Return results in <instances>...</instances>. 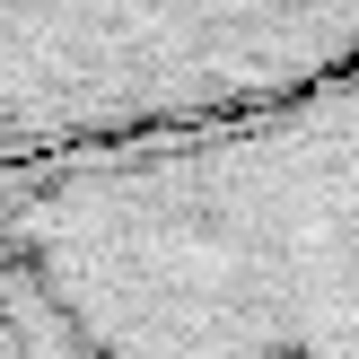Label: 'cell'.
Masks as SVG:
<instances>
[{
    "label": "cell",
    "instance_id": "7a4b0ae2",
    "mask_svg": "<svg viewBox=\"0 0 359 359\" xmlns=\"http://www.w3.org/2000/svg\"><path fill=\"white\" fill-rule=\"evenodd\" d=\"M359 70V0H0V167L193 132Z\"/></svg>",
    "mask_w": 359,
    "mask_h": 359
},
{
    "label": "cell",
    "instance_id": "6da1fadb",
    "mask_svg": "<svg viewBox=\"0 0 359 359\" xmlns=\"http://www.w3.org/2000/svg\"><path fill=\"white\" fill-rule=\"evenodd\" d=\"M0 359H359V70L193 132L9 158Z\"/></svg>",
    "mask_w": 359,
    "mask_h": 359
}]
</instances>
